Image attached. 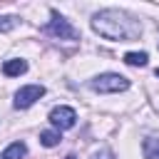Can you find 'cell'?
Wrapping results in <instances>:
<instances>
[{"instance_id": "8992f818", "label": "cell", "mask_w": 159, "mask_h": 159, "mask_svg": "<svg viewBox=\"0 0 159 159\" xmlns=\"http://www.w3.org/2000/svg\"><path fill=\"white\" fill-rule=\"evenodd\" d=\"M27 72V62L20 60V57H12V60H5L2 62V75L5 77H20Z\"/></svg>"}, {"instance_id": "7c38bea8", "label": "cell", "mask_w": 159, "mask_h": 159, "mask_svg": "<svg viewBox=\"0 0 159 159\" xmlns=\"http://www.w3.org/2000/svg\"><path fill=\"white\" fill-rule=\"evenodd\" d=\"M89 159H114V154H112V149H99V152H94Z\"/></svg>"}, {"instance_id": "3957f363", "label": "cell", "mask_w": 159, "mask_h": 159, "mask_svg": "<svg viewBox=\"0 0 159 159\" xmlns=\"http://www.w3.org/2000/svg\"><path fill=\"white\" fill-rule=\"evenodd\" d=\"M89 89H94L99 94H114V92L129 89V80L117 75V72H102V75L89 80Z\"/></svg>"}, {"instance_id": "5b68a950", "label": "cell", "mask_w": 159, "mask_h": 159, "mask_svg": "<svg viewBox=\"0 0 159 159\" xmlns=\"http://www.w3.org/2000/svg\"><path fill=\"white\" fill-rule=\"evenodd\" d=\"M50 124H52L57 132L72 129V127L77 124V112H75L72 107H67V104H60V107H55V109L50 112Z\"/></svg>"}, {"instance_id": "6da1fadb", "label": "cell", "mask_w": 159, "mask_h": 159, "mask_svg": "<svg viewBox=\"0 0 159 159\" xmlns=\"http://www.w3.org/2000/svg\"><path fill=\"white\" fill-rule=\"evenodd\" d=\"M89 25L99 37L114 40V42L139 40V35H142V22L134 15H129L127 10H117V7H104V10L94 12Z\"/></svg>"}, {"instance_id": "9c48e42d", "label": "cell", "mask_w": 159, "mask_h": 159, "mask_svg": "<svg viewBox=\"0 0 159 159\" xmlns=\"http://www.w3.org/2000/svg\"><path fill=\"white\" fill-rule=\"evenodd\" d=\"M60 132L57 129H45V132H40V142H42V147H57L60 144Z\"/></svg>"}, {"instance_id": "8fae6325", "label": "cell", "mask_w": 159, "mask_h": 159, "mask_svg": "<svg viewBox=\"0 0 159 159\" xmlns=\"http://www.w3.org/2000/svg\"><path fill=\"white\" fill-rule=\"evenodd\" d=\"M20 25V17L17 15H0V32H10Z\"/></svg>"}, {"instance_id": "277c9868", "label": "cell", "mask_w": 159, "mask_h": 159, "mask_svg": "<svg viewBox=\"0 0 159 159\" xmlns=\"http://www.w3.org/2000/svg\"><path fill=\"white\" fill-rule=\"evenodd\" d=\"M42 94H45V87H42V84H25V87H20V89L15 92L12 107H15V109H27V107H32Z\"/></svg>"}, {"instance_id": "ba28073f", "label": "cell", "mask_w": 159, "mask_h": 159, "mask_svg": "<svg viewBox=\"0 0 159 159\" xmlns=\"http://www.w3.org/2000/svg\"><path fill=\"white\" fill-rule=\"evenodd\" d=\"M144 159H159V137H147L142 142Z\"/></svg>"}, {"instance_id": "5bb4252c", "label": "cell", "mask_w": 159, "mask_h": 159, "mask_svg": "<svg viewBox=\"0 0 159 159\" xmlns=\"http://www.w3.org/2000/svg\"><path fill=\"white\" fill-rule=\"evenodd\" d=\"M157 77H159V67H157Z\"/></svg>"}, {"instance_id": "4fadbf2b", "label": "cell", "mask_w": 159, "mask_h": 159, "mask_svg": "<svg viewBox=\"0 0 159 159\" xmlns=\"http://www.w3.org/2000/svg\"><path fill=\"white\" fill-rule=\"evenodd\" d=\"M65 159H77V157H75V154H67V157H65Z\"/></svg>"}, {"instance_id": "7a4b0ae2", "label": "cell", "mask_w": 159, "mask_h": 159, "mask_svg": "<svg viewBox=\"0 0 159 159\" xmlns=\"http://www.w3.org/2000/svg\"><path fill=\"white\" fill-rule=\"evenodd\" d=\"M42 32L57 40H80V30L67 17H62L57 10H50V22L42 25Z\"/></svg>"}, {"instance_id": "30bf717a", "label": "cell", "mask_w": 159, "mask_h": 159, "mask_svg": "<svg viewBox=\"0 0 159 159\" xmlns=\"http://www.w3.org/2000/svg\"><path fill=\"white\" fill-rule=\"evenodd\" d=\"M147 60H149L147 52H127V55H124V62L132 65V67H144Z\"/></svg>"}, {"instance_id": "52a82bcc", "label": "cell", "mask_w": 159, "mask_h": 159, "mask_svg": "<svg viewBox=\"0 0 159 159\" xmlns=\"http://www.w3.org/2000/svg\"><path fill=\"white\" fill-rule=\"evenodd\" d=\"M25 157H27V144L25 142H12L2 152V159H25Z\"/></svg>"}]
</instances>
